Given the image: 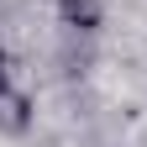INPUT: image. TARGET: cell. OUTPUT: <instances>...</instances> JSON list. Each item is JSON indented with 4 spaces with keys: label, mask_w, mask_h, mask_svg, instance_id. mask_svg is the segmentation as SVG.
Listing matches in <instances>:
<instances>
[{
    "label": "cell",
    "mask_w": 147,
    "mask_h": 147,
    "mask_svg": "<svg viewBox=\"0 0 147 147\" xmlns=\"http://www.w3.org/2000/svg\"><path fill=\"white\" fill-rule=\"evenodd\" d=\"M16 79V58H11V47L0 42V84H11Z\"/></svg>",
    "instance_id": "obj_4"
},
{
    "label": "cell",
    "mask_w": 147,
    "mask_h": 147,
    "mask_svg": "<svg viewBox=\"0 0 147 147\" xmlns=\"http://www.w3.org/2000/svg\"><path fill=\"white\" fill-rule=\"evenodd\" d=\"M32 121H37V105L21 84H0V137H26L32 131Z\"/></svg>",
    "instance_id": "obj_1"
},
{
    "label": "cell",
    "mask_w": 147,
    "mask_h": 147,
    "mask_svg": "<svg viewBox=\"0 0 147 147\" xmlns=\"http://www.w3.org/2000/svg\"><path fill=\"white\" fill-rule=\"evenodd\" d=\"M53 11H58V26H79V32H100L105 21L100 0H53Z\"/></svg>",
    "instance_id": "obj_3"
},
{
    "label": "cell",
    "mask_w": 147,
    "mask_h": 147,
    "mask_svg": "<svg viewBox=\"0 0 147 147\" xmlns=\"http://www.w3.org/2000/svg\"><path fill=\"white\" fill-rule=\"evenodd\" d=\"M89 42H95V32H79V26H63L58 32V68L68 74V79H84L89 74V63H95Z\"/></svg>",
    "instance_id": "obj_2"
}]
</instances>
